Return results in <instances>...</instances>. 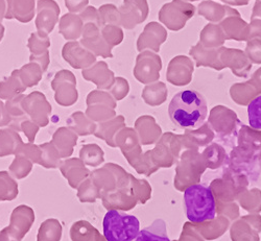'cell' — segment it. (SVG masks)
Wrapping results in <instances>:
<instances>
[{
    "mask_svg": "<svg viewBox=\"0 0 261 241\" xmlns=\"http://www.w3.org/2000/svg\"><path fill=\"white\" fill-rule=\"evenodd\" d=\"M168 114L176 126L182 129H197L204 124L207 118V101L195 90L180 91L172 97Z\"/></svg>",
    "mask_w": 261,
    "mask_h": 241,
    "instance_id": "6da1fadb",
    "label": "cell"
},
{
    "mask_svg": "<svg viewBox=\"0 0 261 241\" xmlns=\"http://www.w3.org/2000/svg\"><path fill=\"white\" fill-rule=\"evenodd\" d=\"M186 215L195 224L212 221L216 214V203L212 190L201 184L191 185L184 191Z\"/></svg>",
    "mask_w": 261,
    "mask_h": 241,
    "instance_id": "7a4b0ae2",
    "label": "cell"
},
{
    "mask_svg": "<svg viewBox=\"0 0 261 241\" xmlns=\"http://www.w3.org/2000/svg\"><path fill=\"white\" fill-rule=\"evenodd\" d=\"M107 241H134L140 231L139 219L117 210H109L102 223Z\"/></svg>",
    "mask_w": 261,
    "mask_h": 241,
    "instance_id": "3957f363",
    "label": "cell"
},
{
    "mask_svg": "<svg viewBox=\"0 0 261 241\" xmlns=\"http://www.w3.org/2000/svg\"><path fill=\"white\" fill-rule=\"evenodd\" d=\"M195 13V8L184 0H172L165 4L159 11L158 18L161 23L168 30L178 32L184 29L187 21Z\"/></svg>",
    "mask_w": 261,
    "mask_h": 241,
    "instance_id": "277c9868",
    "label": "cell"
},
{
    "mask_svg": "<svg viewBox=\"0 0 261 241\" xmlns=\"http://www.w3.org/2000/svg\"><path fill=\"white\" fill-rule=\"evenodd\" d=\"M167 39V31L158 22H149L145 25L142 34L137 40V49L142 51L144 49H150L159 51L160 46Z\"/></svg>",
    "mask_w": 261,
    "mask_h": 241,
    "instance_id": "5b68a950",
    "label": "cell"
},
{
    "mask_svg": "<svg viewBox=\"0 0 261 241\" xmlns=\"http://www.w3.org/2000/svg\"><path fill=\"white\" fill-rule=\"evenodd\" d=\"M148 12L147 0H124L121 8L122 25L127 30L134 29L146 20Z\"/></svg>",
    "mask_w": 261,
    "mask_h": 241,
    "instance_id": "8992f818",
    "label": "cell"
},
{
    "mask_svg": "<svg viewBox=\"0 0 261 241\" xmlns=\"http://www.w3.org/2000/svg\"><path fill=\"white\" fill-rule=\"evenodd\" d=\"M220 25L225 34L226 40L238 42L249 40V24L239 13L227 16L220 22Z\"/></svg>",
    "mask_w": 261,
    "mask_h": 241,
    "instance_id": "52a82bcc",
    "label": "cell"
},
{
    "mask_svg": "<svg viewBox=\"0 0 261 241\" xmlns=\"http://www.w3.org/2000/svg\"><path fill=\"white\" fill-rule=\"evenodd\" d=\"M219 56L220 61L224 65L230 66L233 71L238 74H243L245 76V74L251 68L249 58L247 57L246 52L241 49L220 47Z\"/></svg>",
    "mask_w": 261,
    "mask_h": 241,
    "instance_id": "ba28073f",
    "label": "cell"
},
{
    "mask_svg": "<svg viewBox=\"0 0 261 241\" xmlns=\"http://www.w3.org/2000/svg\"><path fill=\"white\" fill-rule=\"evenodd\" d=\"M161 68V59L154 52L148 50L142 51L137 57V66H136V73L140 81L151 79L154 76L153 73H157Z\"/></svg>",
    "mask_w": 261,
    "mask_h": 241,
    "instance_id": "9c48e42d",
    "label": "cell"
},
{
    "mask_svg": "<svg viewBox=\"0 0 261 241\" xmlns=\"http://www.w3.org/2000/svg\"><path fill=\"white\" fill-rule=\"evenodd\" d=\"M198 13L200 16L211 22V23H219L227 16L237 14L238 11L228 6H223L221 4L212 2V0H205V2L199 5Z\"/></svg>",
    "mask_w": 261,
    "mask_h": 241,
    "instance_id": "30bf717a",
    "label": "cell"
},
{
    "mask_svg": "<svg viewBox=\"0 0 261 241\" xmlns=\"http://www.w3.org/2000/svg\"><path fill=\"white\" fill-rule=\"evenodd\" d=\"M190 56L197 61V64L204 66H211V67L221 69V61L217 48H207L202 46L200 43L190 48Z\"/></svg>",
    "mask_w": 261,
    "mask_h": 241,
    "instance_id": "8fae6325",
    "label": "cell"
},
{
    "mask_svg": "<svg viewBox=\"0 0 261 241\" xmlns=\"http://www.w3.org/2000/svg\"><path fill=\"white\" fill-rule=\"evenodd\" d=\"M226 42L225 34L220 24L209 23L200 34V44L207 48H219Z\"/></svg>",
    "mask_w": 261,
    "mask_h": 241,
    "instance_id": "7c38bea8",
    "label": "cell"
},
{
    "mask_svg": "<svg viewBox=\"0 0 261 241\" xmlns=\"http://www.w3.org/2000/svg\"><path fill=\"white\" fill-rule=\"evenodd\" d=\"M134 241H170L165 222L157 219L150 226L140 230Z\"/></svg>",
    "mask_w": 261,
    "mask_h": 241,
    "instance_id": "4fadbf2b",
    "label": "cell"
},
{
    "mask_svg": "<svg viewBox=\"0 0 261 241\" xmlns=\"http://www.w3.org/2000/svg\"><path fill=\"white\" fill-rule=\"evenodd\" d=\"M193 70L192 67V63L187 57L179 56L176 57L175 59H172V61L169 64V79L172 82H176V79H184L183 75L186 72H190Z\"/></svg>",
    "mask_w": 261,
    "mask_h": 241,
    "instance_id": "5bb4252c",
    "label": "cell"
},
{
    "mask_svg": "<svg viewBox=\"0 0 261 241\" xmlns=\"http://www.w3.org/2000/svg\"><path fill=\"white\" fill-rule=\"evenodd\" d=\"M249 123L254 129L261 130V95L252 99L248 105Z\"/></svg>",
    "mask_w": 261,
    "mask_h": 241,
    "instance_id": "9a60e30c",
    "label": "cell"
},
{
    "mask_svg": "<svg viewBox=\"0 0 261 241\" xmlns=\"http://www.w3.org/2000/svg\"><path fill=\"white\" fill-rule=\"evenodd\" d=\"M247 57L254 63H261V39L255 38L247 41Z\"/></svg>",
    "mask_w": 261,
    "mask_h": 241,
    "instance_id": "2e32d148",
    "label": "cell"
},
{
    "mask_svg": "<svg viewBox=\"0 0 261 241\" xmlns=\"http://www.w3.org/2000/svg\"><path fill=\"white\" fill-rule=\"evenodd\" d=\"M255 38L261 39V19H251L249 24V40Z\"/></svg>",
    "mask_w": 261,
    "mask_h": 241,
    "instance_id": "e0dca14e",
    "label": "cell"
},
{
    "mask_svg": "<svg viewBox=\"0 0 261 241\" xmlns=\"http://www.w3.org/2000/svg\"><path fill=\"white\" fill-rule=\"evenodd\" d=\"M251 19H261V0H256Z\"/></svg>",
    "mask_w": 261,
    "mask_h": 241,
    "instance_id": "ac0fdd59",
    "label": "cell"
},
{
    "mask_svg": "<svg viewBox=\"0 0 261 241\" xmlns=\"http://www.w3.org/2000/svg\"><path fill=\"white\" fill-rule=\"evenodd\" d=\"M224 4H227L229 6H234V7H242V6H247L250 0H221Z\"/></svg>",
    "mask_w": 261,
    "mask_h": 241,
    "instance_id": "d6986e66",
    "label": "cell"
},
{
    "mask_svg": "<svg viewBox=\"0 0 261 241\" xmlns=\"http://www.w3.org/2000/svg\"><path fill=\"white\" fill-rule=\"evenodd\" d=\"M189 2H198V0H189Z\"/></svg>",
    "mask_w": 261,
    "mask_h": 241,
    "instance_id": "ffe728a7",
    "label": "cell"
},
{
    "mask_svg": "<svg viewBox=\"0 0 261 241\" xmlns=\"http://www.w3.org/2000/svg\"><path fill=\"white\" fill-rule=\"evenodd\" d=\"M184 2H189V0H184Z\"/></svg>",
    "mask_w": 261,
    "mask_h": 241,
    "instance_id": "44dd1931",
    "label": "cell"
}]
</instances>
